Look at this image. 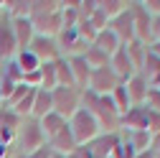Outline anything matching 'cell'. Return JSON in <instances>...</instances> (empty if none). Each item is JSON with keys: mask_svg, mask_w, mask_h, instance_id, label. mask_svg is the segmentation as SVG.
<instances>
[{"mask_svg": "<svg viewBox=\"0 0 160 158\" xmlns=\"http://www.w3.org/2000/svg\"><path fill=\"white\" fill-rule=\"evenodd\" d=\"M28 51H33L38 56V61H56V59H61V51H58V44H56V38L51 36H41V33H36L33 36V41L28 46Z\"/></svg>", "mask_w": 160, "mask_h": 158, "instance_id": "52a82bcc", "label": "cell"}, {"mask_svg": "<svg viewBox=\"0 0 160 158\" xmlns=\"http://www.w3.org/2000/svg\"><path fill=\"white\" fill-rule=\"evenodd\" d=\"M51 148H48V143L46 145H41V148H36L33 153H28V155H23V158H51Z\"/></svg>", "mask_w": 160, "mask_h": 158, "instance_id": "f546056e", "label": "cell"}, {"mask_svg": "<svg viewBox=\"0 0 160 158\" xmlns=\"http://www.w3.org/2000/svg\"><path fill=\"white\" fill-rule=\"evenodd\" d=\"M48 112H53V97L48 89H36V97H33V110H31V117L33 120H41Z\"/></svg>", "mask_w": 160, "mask_h": 158, "instance_id": "2e32d148", "label": "cell"}, {"mask_svg": "<svg viewBox=\"0 0 160 158\" xmlns=\"http://www.w3.org/2000/svg\"><path fill=\"white\" fill-rule=\"evenodd\" d=\"M122 44H130V41H135V23H132V13H130V5H127V10H122L117 18H112L109 21V26H107Z\"/></svg>", "mask_w": 160, "mask_h": 158, "instance_id": "30bf717a", "label": "cell"}, {"mask_svg": "<svg viewBox=\"0 0 160 158\" xmlns=\"http://www.w3.org/2000/svg\"><path fill=\"white\" fill-rule=\"evenodd\" d=\"M92 46H97L99 51H104L107 56H112L114 51L122 49V41H119V38H117L109 28H104V31H99V33H97V38L92 41Z\"/></svg>", "mask_w": 160, "mask_h": 158, "instance_id": "ac0fdd59", "label": "cell"}, {"mask_svg": "<svg viewBox=\"0 0 160 158\" xmlns=\"http://www.w3.org/2000/svg\"><path fill=\"white\" fill-rule=\"evenodd\" d=\"M155 158H160V150H158V153H155Z\"/></svg>", "mask_w": 160, "mask_h": 158, "instance_id": "74e56055", "label": "cell"}, {"mask_svg": "<svg viewBox=\"0 0 160 158\" xmlns=\"http://www.w3.org/2000/svg\"><path fill=\"white\" fill-rule=\"evenodd\" d=\"M38 123H41V130H43V135H46V143H48L51 138H53L58 130H61V128H64L69 120H64V117L58 115V112H48V115H46V117H41Z\"/></svg>", "mask_w": 160, "mask_h": 158, "instance_id": "44dd1931", "label": "cell"}, {"mask_svg": "<svg viewBox=\"0 0 160 158\" xmlns=\"http://www.w3.org/2000/svg\"><path fill=\"white\" fill-rule=\"evenodd\" d=\"M150 150H155V153L160 150V130L150 135Z\"/></svg>", "mask_w": 160, "mask_h": 158, "instance_id": "d6a6232c", "label": "cell"}, {"mask_svg": "<svg viewBox=\"0 0 160 158\" xmlns=\"http://www.w3.org/2000/svg\"><path fill=\"white\" fill-rule=\"evenodd\" d=\"M51 158H66V155H61V153H51Z\"/></svg>", "mask_w": 160, "mask_h": 158, "instance_id": "8d00e7d4", "label": "cell"}, {"mask_svg": "<svg viewBox=\"0 0 160 158\" xmlns=\"http://www.w3.org/2000/svg\"><path fill=\"white\" fill-rule=\"evenodd\" d=\"M84 61L89 64V69H99V66H107V64H109V56H107L104 51H99L97 46L89 44V49L84 51Z\"/></svg>", "mask_w": 160, "mask_h": 158, "instance_id": "d4e9b609", "label": "cell"}, {"mask_svg": "<svg viewBox=\"0 0 160 158\" xmlns=\"http://www.w3.org/2000/svg\"><path fill=\"white\" fill-rule=\"evenodd\" d=\"M119 84H122V79H119L112 69H109V64L107 66H99V69H92V76H89V87L87 89H92L94 94H112Z\"/></svg>", "mask_w": 160, "mask_h": 158, "instance_id": "277c9868", "label": "cell"}, {"mask_svg": "<svg viewBox=\"0 0 160 158\" xmlns=\"http://www.w3.org/2000/svg\"><path fill=\"white\" fill-rule=\"evenodd\" d=\"M119 138H122L135 153L150 148V133L148 130H119Z\"/></svg>", "mask_w": 160, "mask_h": 158, "instance_id": "e0dca14e", "label": "cell"}, {"mask_svg": "<svg viewBox=\"0 0 160 158\" xmlns=\"http://www.w3.org/2000/svg\"><path fill=\"white\" fill-rule=\"evenodd\" d=\"M160 130V112H152L150 110V117H148V133H158Z\"/></svg>", "mask_w": 160, "mask_h": 158, "instance_id": "f1b7e54d", "label": "cell"}, {"mask_svg": "<svg viewBox=\"0 0 160 158\" xmlns=\"http://www.w3.org/2000/svg\"><path fill=\"white\" fill-rule=\"evenodd\" d=\"M142 8L150 15H160V0H142Z\"/></svg>", "mask_w": 160, "mask_h": 158, "instance_id": "1f68e13d", "label": "cell"}, {"mask_svg": "<svg viewBox=\"0 0 160 158\" xmlns=\"http://www.w3.org/2000/svg\"><path fill=\"white\" fill-rule=\"evenodd\" d=\"M109 97H112V102H114V107H117V112H119V115H122V112H127V110L132 107V102H130V97H127L125 84H119V87H117Z\"/></svg>", "mask_w": 160, "mask_h": 158, "instance_id": "484cf974", "label": "cell"}, {"mask_svg": "<svg viewBox=\"0 0 160 158\" xmlns=\"http://www.w3.org/2000/svg\"><path fill=\"white\" fill-rule=\"evenodd\" d=\"M53 66H56V82H58V87H74V76H71V69H69L66 59L64 56L56 59Z\"/></svg>", "mask_w": 160, "mask_h": 158, "instance_id": "cb8c5ba5", "label": "cell"}, {"mask_svg": "<svg viewBox=\"0 0 160 158\" xmlns=\"http://www.w3.org/2000/svg\"><path fill=\"white\" fill-rule=\"evenodd\" d=\"M13 21V18H10ZM13 36H15V46L18 51H26L33 41V36H36V28L31 23V18H15L13 21Z\"/></svg>", "mask_w": 160, "mask_h": 158, "instance_id": "4fadbf2b", "label": "cell"}, {"mask_svg": "<svg viewBox=\"0 0 160 158\" xmlns=\"http://www.w3.org/2000/svg\"><path fill=\"white\" fill-rule=\"evenodd\" d=\"M130 13H132V23H135V38L142 44H150V23L152 15L142 8V0L137 3H130Z\"/></svg>", "mask_w": 160, "mask_h": 158, "instance_id": "ba28073f", "label": "cell"}, {"mask_svg": "<svg viewBox=\"0 0 160 158\" xmlns=\"http://www.w3.org/2000/svg\"><path fill=\"white\" fill-rule=\"evenodd\" d=\"M64 59L69 61V69H71V76H74V87L84 92L89 87V76H92L89 64L84 61V56H64Z\"/></svg>", "mask_w": 160, "mask_h": 158, "instance_id": "7c38bea8", "label": "cell"}, {"mask_svg": "<svg viewBox=\"0 0 160 158\" xmlns=\"http://www.w3.org/2000/svg\"><path fill=\"white\" fill-rule=\"evenodd\" d=\"M150 41H160V15H152V23H150Z\"/></svg>", "mask_w": 160, "mask_h": 158, "instance_id": "4dcf8cb0", "label": "cell"}, {"mask_svg": "<svg viewBox=\"0 0 160 158\" xmlns=\"http://www.w3.org/2000/svg\"><path fill=\"white\" fill-rule=\"evenodd\" d=\"M148 110H152V112H160V89H155V87H150L148 89V94H145V102H142Z\"/></svg>", "mask_w": 160, "mask_h": 158, "instance_id": "83f0119b", "label": "cell"}, {"mask_svg": "<svg viewBox=\"0 0 160 158\" xmlns=\"http://www.w3.org/2000/svg\"><path fill=\"white\" fill-rule=\"evenodd\" d=\"M140 74H145V76H148V82H150V79H155V76L160 74V56H155V54L148 51L145 64H142V69H140Z\"/></svg>", "mask_w": 160, "mask_h": 158, "instance_id": "4316f807", "label": "cell"}, {"mask_svg": "<svg viewBox=\"0 0 160 158\" xmlns=\"http://www.w3.org/2000/svg\"><path fill=\"white\" fill-rule=\"evenodd\" d=\"M148 117L150 110L145 105H132L119 117V130H148Z\"/></svg>", "mask_w": 160, "mask_h": 158, "instance_id": "9c48e42d", "label": "cell"}, {"mask_svg": "<svg viewBox=\"0 0 160 158\" xmlns=\"http://www.w3.org/2000/svg\"><path fill=\"white\" fill-rule=\"evenodd\" d=\"M125 54H127V59H130V64L135 66V71H140L142 69V64H145V56H148V44H142V41H130V44H125Z\"/></svg>", "mask_w": 160, "mask_h": 158, "instance_id": "d6986e66", "label": "cell"}, {"mask_svg": "<svg viewBox=\"0 0 160 158\" xmlns=\"http://www.w3.org/2000/svg\"><path fill=\"white\" fill-rule=\"evenodd\" d=\"M127 0H97V8L102 10L107 15V21H112V18H117L122 10H127Z\"/></svg>", "mask_w": 160, "mask_h": 158, "instance_id": "603a6c76", "label": "cell"}, {"mask_svg": "<svg viewBox=\"0 0 160 158\" xmlns=\"http://www.w3.org/2000/svg\"><path fill=\"white\" fill-rule=\"evenodd\" d=\"M15 54H18V46L13 36V21L5 13H0V64L10 61Z\"/></svg>", "mask_w": 160, "mask_h": 158, "instance_id": "8992f818", "label": "cell"}, {"mask_svg": "<svg viewBox=\"0 0 160 158\" xmlns=\"http://www.w3.org/2000/svg\"><path fill=\"white\" fill-rule=\"evenodd\" d=\"M122 84H125V89H127V97H130L132 105H142V102H145V94H148V89H150V82H148L145 74L135 71L130 79H125Z\"/></svg>", "mask_w": 160, "mask_h": 158, "instance_id": "8fae6325", "label": "cell"}, {"mask_svg": "<svg viewBox=\"0 0 160 158\" xmlns=\"http://www.w3.org/2000/svg\"><path fill=\"white\" fill-rule=\"evenodd\" d=\"M21 123H23V117L18 115V112H15L13 107H8V105H3V107H0V128H3V130L18 133Z\"/></svg>", "mask_w": 160, "mask_h": 158, "instance_id": "7402d4cb", "label": "cell"}, {"mask_svg": "<svg viewBox=\"0 0 160 158\" xmlns=\"http://www.w3.org/2000/svg\"><path fill=\"white\" fill-rule=\"evenodd\" d=\"M56 44H58L61 56H84V51L89 49V44L79 36L76 26H74V28H64L61 33L56 36Z\"/></svg>", "mask_w": 160, "mask_h": 158, "instance_id": "5b68a950", "label": "cell"}, {"mask_svg": "<svg viewBox=\"0 0 160 158\" xmlns=\"http://www.w3.org/2000/svg\"><path fill=\"white\" fill-rule=\"evenodd\" d=\"M51 97H53V112H58L64 120H69L74 112L82 110V89L76 87H56Z\"/></svg>", "mask_w": 160, "mask_h": 158, "instance_id": "3957f363", "label": "cell"}, {"mask_svg": "<svg viewBox=\"0 0 160 158\" xmlns=\"http://www.w3.org/2000/svg\"><path fill=\"white\" fill-rule=\"evenodd\" d=\"M66 158H84V153H82V145H79L76 150H71V153H66Z\"/></svg>", "mask_w": 160, "mask_h": 158, "instance_id": "d590c367", "label": "cell"}, {"mask_svg": "<svg viewBox=\"0 0 160 158\" xmlns=\"http://www.w3.org/2000/svg\"><path fill=\"white\" fill-rule=\"evenodd\" d=\"M69 130H71V135H74L76 145H89L94 138L102 133V128H99V123H97V117H94L89 110H84V107L69 117Z\"/></svg>", "mask_w": 160, "mask_h": 158, "instance_id": "7a4b0ae2", "label": "cell"}, {"mask_svg": "<svg viewBox=\"0 0 160 158\" xmlns=\"http://www.w3.org/2000/svg\"><path fill=\"white\" fill-rule=\"evenodd\" d=\"M109 69H112L119 79H122V82L135 74V66L130 64V59H127V54H125V44H122V49H119V51H114V54L109 56Z\"/></svg>", "mask_w": 160, "mask_h": 158, "instance_id": "9a60e30c", "label": "cell"}, {"mask_svg": "<svg viewBox=\"0 0 160 158\" xmlns=\"http://www.w3.org/2000/svg\"><path fill=\"white\" fill-rule=\"evenodd\" d=\"M148 51L155 54V56H160V41H150V44H148Z\"/></svg>", "mask_w": 160, "mask_h": 158, "instance_id": "836d02e7", "label": "cell"}, {"mask_svg": "<svg viewBox=\"0 0 160 158\" xmlns=\"http://www.w3.org/2000/svg\"><path fill=\"white\" fill-rule=\"evenodd\" d=\"M48 148H51L53 153H61V155H66V153H71V150L79 148L76 140H74V135H71V130H69V123H66V125L48 140Z\"/></svg>", "mask_w": 160, "mask_h": 158, "instance_id": "5bb4252c", "label": "cell"}, {"mask_svg": "<svg viewBox=\"0 0 160 158\" xmlns=\"http://www.w3.org/2000/svg\"><path fill=\"white\" fill-rule=\"evenodd\" d=\"M13 61H15V66L21 69V74H31V71H38L41 69V61H38V56L33 54V51H18L15 56H13Z\"/></svg>", "mask_w": 160, "mask_h": 158, "instance_id": "ffe728a7", "label": "cell"}, {"mask_svg": "<svg viewBox=\"0 0 160 158\" xmlns=\"http://www.w3.org/2000/svg\"><path fill=\"white\" fill-rule=\"evenodd\" d=\"M46 145V135L41 130V123L33 120V117H26V120L21 123V128H18L15 133V140H13V150L18 158H23L28 153H33L36 148Z\"/></svg>", "mask_w": 160, "mask_h": 158, "instance_id": "6da1fadb", "label": "cell"}, {"mask_svg": "<svg viewBox=\"0 0 160 158\" xmlns=\"http://www.w3.org/2000/svg\"><path fill=\"white\" fill-rule=\"evenodd\" d=\"M135 158H155V150H140V153H135Z\"/></svg>", "mask_w": 160, "mask_h": 158, "instance_id": "e575fe53", "label": "cell"}]
</instances>
